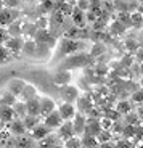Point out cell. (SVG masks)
Here are the masks:
<instances>
[{
  "label": "cell",
  "mask_w": 143,
  "mask_h": 148,
  "mask_svg": "<svg viewBox=\"0 0 143 148\" xmlns=\"http://www.w3.org/2000/svg\"><path fill=\"white\" fill-rule=\"evenodd\" d=\"M8 130H10V134H13V135H16V137L26 135V132H27L21 119H15V121H11L10 124H8Z\"/></svg>",
  "instance_id": "cell-12"
},
{
  "label": "cell",
  "mask_w": 143,
  "mask_h": 148,
  "mask_svg": "<svg viewBox=\"0 0 143 148\" xmlns=\"http://www.w3.org/2000/svg\"><path fill=\"white\" fill-rule=\"evenodd\" d=\"M77 48H79V44L77 42H74V40H63V44H61V48H60V52L63 53V55H68V53H73V52H76Z\"/></svg>",
  "instance_id": "cell-17"
},
{
  "label": "cell",
  "mask_w": 143,
  "mask_h": 148,
  "mask_svg": "<svg viewBox=\"0 0 143 148\" xmlns=\"http://www.w3.org/2000/svg\"><path fill=\"white\" fill-rule=\"evenodd\" d=\"M138 148H143V143H140V147Z\"/></svg>",
  "instance_id": "cell-41"
},
{
  "label": "cell",
  "mask_w": 143,
  "mask_h": 148,
  "mask_svg": "<svg viewBox=\"0 0 143 148\" xmlns=\"http://www.w3.org/2000/svg\"><path fill=\"white\" fill-rule=\"evenodd\" d=\"M77 105H79V113L81 114H85V113H90V111L93 110V103L90 101V98L88 97H79L76 101Z\"/></svg>",
  "instance_id": "cell-14"
},
{
  "label": "cell",
  "mask_w": 143,
  "mask_h": 148,
  "mask_svg": "<svg viewBox=\"0 0 143 148\" xmlns=\"http://www.w3.org/2000/svg\"><path fill=\"white\" fill-rule=\"evenodd\" d=\"M140 87L143 89V76H142V79H140Z\"/></svg>",
  "instance_id": "cell-39"
},
{
  "label": "cell",
  "mask_w": 143,
  "mask_h": 148,
  "mask_svg": "<svg viewBox=\"0 0 143 148\" xmlns=\"http://www.w3.org/2000/svg\"><path fill=\"white\" fill-rule=\"evenodd\" d=\"M56 110V103L51 97H40L39 98V118H45Z\"/></svg>",
  "instance_id": "cell-2"
},
{
  "label": "cell",
  "mask_w": 143,
  "mask_h": 148,
  "mask_svg": "<svg viewBox=\"0 0 143 148\" xmlns=\"http://www.w3.org/2000/svg\"><path fill=\"white\" fill-rule=\"evenodd\" d=\"M95 138H96L98 143H109V140L113 138V134H111L109 130H101Z\"/></svg>",
  "instance_id": "cell-25"
},
{
  "label": "cell",
  "mask_w": 143,
  "mask_h": 148,
  "mask_svg": "<svg viewBox=\"0 0 143 148\" xmlns=\"http://www.w3.org/2000/svg\"><path fill=\"white\" fill-rule=\"evenodd\" d=\"M116 148H132L129 140H118L116 142Z\"/></svg>",
  "instance_id": "cell-34"
},
{
  "label": "cell",
  "mask_w": 143,
  "mask_h": 148,
  "mask_svg": "<svg viewBox=\"0 0 143 148\" xmlns=\"http://www.w3.org/2000/svg\"><path fill=\"white\" fill-rule=\"evenodd\" d=\"M8 60H10V52L5 48V45H0V64L7 63Z\"/></svg>",
  "instance_id": "cell-29"
},
{
  "label": "cell",
  "mask_w": 143,
  "mask_h": 148,
  "mask_svg": "<svg viewBox=\"0 0 143 148\" xmlns=\"http://www.w3.org/2000/svg\"><path fill=\"white\" fill-rule=\"evenodd\" d=\"M140 73H142V76H143V61H142V66H140Z\"/></svg>",
  "instance_id": "cell-40"
},
{
  "label": "cell",
  "mask_w": 143,
  "mask_h": 148,
  "mask_svg": "<svg viewBox=\"0 0 143 148\" xmlns=\"http://www.w3.org/2000/svg\"><path fill=\"white\" fill-rule=\"evenodd\" d=\"M73 124V130H74V137H79V135H84L85 130V124H87V116L81 114V113H76V116L71 121Z\"/></svg>",
  "instance_id": "cell-4"
},
{
  "label": "cell",
  "mask_w": 143,
  "mask_h": 148,
  "mask_svg": "<svg viewBox=\"0 0 143 148\" xmlns=\"http://www.w3.org/2000/svg\"><path fill=\"white\" fill-rule=\"evenodd\" d=\"M98 124H100V127H101V130H111L114 121H111L106 116H103V118H98Z\"/></svg>",
  "instance_id": "cell-27"
},
{
  "label": "cell",
  "mask_w": 143,
  "mask_h": 148,
  "mask_svg": "<svg viewBox=\"0 0 143 148\" xmlns=\"http://www.w3.org/2000/svg\"><path fill=\"white\" fill-rule=\"evenodd\" d=\"M63 124V119L60 118V114H58V111H53V113H50L48 116H45L44 118V126H47L50 130H55V129H58L60 126Z\"/></svg>",
  "instance_id": "cell-8"
},
{
  "label": "cell",
  "mask_w": 143,
  "mask_h": 148,
  "mask_svg": "<svg viewBox=\"0 0 143 148\" xmlns=\"http://www.w3.org/2000/svg\"><path fill=\"white\" fill-rule=\"evenodd\" d=\"M11 108H13V111H15L16 119H18V118L23 119L26 116V103H24V101H18V100H16V103L13 105Z\"/></svg>",
  "instance_id": "cell-22"
},
{
  "label": "cell",
  "mask_w": 143,
  "mask_h": 148,
  "mask_svg": "<svg viewBox=\"0 0 143 148\" xmlns=\"http://www.w3.org/2000/svg\"><path fill=\"white\" fill-rule=\"evenodd\" d=\"M64 148H82L81 143V137H71L69 140H66Z\"/></svg>",
  "instance_id": "cell-28"
},
{
  "label": "cell",
  "mask_w": 143,
  "mask_h": 148,
  "mask_svg": "<svg viewBox=\"0 0 143 148\" xmlns=\"http://www.w3.org/2000/svg\"><path fill=\"white\" fill-rule=\"evenodd\" d=\"M21 121H23V124H24L26 130H31V129H34V127H36L37 124H39V122H42L39 116H29V114H26L24 118L21 119Z\"/></svg>",
  "instance_id": "cell-18"
},
{
  "label": "cell",
  "mask_w": 143,
  "mask_h": 148,
  "mask_svg": "<svg viewBox=\"0 0 143 148\" xmlns=\"http://www.w3.org/2000/svg\"><path fill=\"white\" fill-rule=\"evenodd\" d=\"M122 135L125 138H132V137H137V126H125L122 127Z\"/></svg>",
  "instance_id": "cell-26"
},
{
  "label": "cell",
  "mask_w": 143,
  "mask_h": 148,
  "mask_svg": "<svg viewBox=\"0 0 143 148\" xmlns=\"http://www.w3.org/2000/svg\"><path fill=\"white\" fill-rule=\"evenodd\" d=\"M130 101H133V103H143V89L135 90V92L132 93V98H130Z\"/></svg>",
  "instance_id": "cell-30"
},
{
  "label": "cell",
  "mask_w": 143,
  "mask_h": 148,
  "mask_svg": "<svg viewBox=\"0 0 143 148\" xmlns=\"http://www.w3.org/2000/svg\"><path fill=\"white\" fill-rule=\"evenodd\" d=\"M39 98H40V97H36V98H32V100L24 101L26 103V114L39 116Z\"/></svg>",
  "instance_id": "cell-16"
},
{
  "label": "cell",
  "mask_w": 143,
  "mask_h": 148,
  "mask_svg": "<svg viewBox=\"0 0 143 148\" xmlns=\"http://www.w3.org/2000/svg\"><path fill=\"white\" fill-rule=\"evenodd\" d=\"M16 103V97H13L10 92L5 90L3 93H0V105H5V106H13Z\"/></svg>",
  "instance_id": "cell-21"
},
{
  "label": "cell",
  "mask_w": 143,
  "mask_h": 148,
  "mask_svg": "<svg viewBox=\"0 0 143 148\" xmlns=\"http://www.w3.org/2000/svg\"><path fill=\"white\" fill-rule=\"evenodd\" d=\"M82 148H98V142L95 137H90V135H84V138H81Z\"/></svg>",
  "instance_id": "cell-24"
},
{
  "label": "cell",
  "mask_w": 143,
  "mask_h": 148,
  "mask_svg": "<svg viewBox=\"0 0 143 148\" xmlns=\"http://www.w3.org/2000/svg\"><path fill=\"white\" fill-rule=\"evenodd\" d=\"M16 148H36V143L31 137H26V135H21V137L16 138Z\"/></svg>",
  "instance_id": "cell-19"
},
{
  "label": "cell",
  "mask_w": 143,
  "mask_h": 148,
  "mask_svg": "<svg viewBox=\"0 0 143 148\" xmlns=\"http://www.w3.org/2000/svg\"><path fill=\"white\" fill-rule=\"evenodd\" d=\"M23 98V101H27V100H32V98H36V97H39V93H37V89L34 87L32 84H26L24 89H23L21 95H19Z\"/></svg>",
  "instance_id": "cell-15"
},
{
  "label": "cell",
  "mask_w": 143,
  "mask_h": 148,
  "mask_svg": "<svg viewBox=\"0 0 143 148\" xmlns=\"http://www.w3.org/2000/svg\"><path fill=\"white\" fill-rule=\"evenodd\" d=\"M15 111L11 106H5V105H0V122L2 124H10L11 121H15Z\"/></svg>",
  "instance_id": "cell-11"
},
{
  "label": "cell",
  "mask_w": 143,
  "mask_h": 148,
  "mask_svg": "<svg viewBox=\"0 0 143 148\" xmlns=\"http://www.w3.org/2000/svg\"><path fill=\"white\" fill-rule=\"evenodd\" d=\"M50 134H51V130L47 126H44V122H39L34 129H31V138L34 142H39L42 138H45L47 135H50Z\"/></svg>",
  "instance_id": "cell-6"
},
{
  "label": "cell",
  "mask_w": 143,
  "mask_h": 148,
  "mask_svg": "<svg viewBox=\"0 0 143 148\" xmlns=\"http://www.w3.org/2000/svg\"><path fill=\"white\" fill-rule=\"evenodd\" d=\"M137 116H138L140 121H143V105L140 106V110H138V113H137Z\"/></svg>",
  "instance_id": "cell-35"
},
{
  "label": "cell",
  "mask_w": 143,
  "mask_h": 148,
  "mask_svg": "<svg viewBox=\"0 0 143 148\" xmlns=\"http://www.w3.org/2000/svg\"><path fill=\"white\" fill-rule=\"evenodd\" d=\"M56 111H58L60 118L63 119V122L73 121V118L76 116V113H77L76 106H74L73 103H61L58 108H56Z\"/></svg>",
  "instance_id": "cell-3"
},
{
  "label": "cell",
  "mask_w": 143,
  "mask_h": 148,
  "mask_svg": "<svg viewBox=\"0 0 143 148\" xmlns=\"http://www.w3.org/2000/svg\"><path fill=\"white\" fill-rule=\"evenodd\" d=\"M98 148H114L111 143H98Z\"/></svg>",
  "instance_id": "cell-36"
},
{
  "label": "cell",
  "mask_w": 143,
  "mask_h": 148,
  "mask_svg": "<svg viewBox=\"0 0 143 148\" xmlns=\"http://www.w3.org/2000/svg\"><path fill=\"white\" fill-rule=\"evenodd\" d=\"M88 7H90V3H88L87 0H77V8L81 11H85Z\"/></svg>",
  "instance_id": "cell-33"
},
{
  "label": "cell",
  "mask_w": 143,
  "mask_h": 148,
  "mask_svg": "<svg viewBox=\"0 0 143 148\" xmlns=\"http://www.w3.org/2000/svg\"><path fill=\"white\" fill-rule=\"evenodd\" d=\"M71 16H73V21L76 26H81L82 23L85 21V15H84V11H81L79 8H74L73 11H71Z\"/></svg>",
  "instance_id": "cell-23"
},
{
  "label": "cell",
  "mask_w": 143,
  "mask_h": 148,
  "mask_svg": "<svg viewBox=\"0 0 143 148\" xmlns=\"http://www.w3.org/2000/svg\"><path fill=\"white\" fill-rule=\"evenodd\" d=\"M60 97H61L63 103H76L77 98L81 97V92L77 89L76 85L73 84H68V85H63L60 87Z\"/></svg>",
  "instance_id": "cell-1"
},
{
  "label": "cell",
  "mask_w": 143,
  "mask_h": 148,
  "mask_svg": "<svg viewBox=\"0 0 143 148\" xmlns=\"http://www.w3.org/2000/svg\"><path fill=\"white\" fill-rule=\"evenodd\" d=\"M26 84H27V82L23 81V79L13 77V79H10V82L7 84V92H10L13 97H16V98H18V97L21 95V92H23V89H24Z\"/></svg>",
  "instance_id": "cell-5"
},
{
  "label": "cell",
  "mask_w": 143,
  "mask_h": 148,
  "mask_svg": "<svg viewBox=\"0 0 143 148\" xmlns=\"http://www.w3.org/2000/svg\"><path fill=\"white\" fill-rule=\"evenodd\" d=\"M13 21H15L13 10H11V8L3 7L2 10H0V27H5V29H7V26H10Z\"/></svg>",
  "instance_id": "cell-10"
},
{
  "label": "cell",
  "mask_w": 143,
  "mask_h": 148,
  "mask_svg": "<svg viewBox=\"0 0 143 148\" xmlns=\"http://www.w3.org/2000/svg\"><path fill=\"white\" fill-rule=\"evenodd\" d=\"M138 116L137 114H132V113H129L127 114V124L129 126H137V124H138Z\"/></svg>",
  "instance_id": "cell-31"
},
{
  "label": "cell",
  "mask_w": 143,
  "mask_h": 148,
  "mask_svg": "<svg viewBox=\"0 0 143 148\" xmlns=\"http://www.w3.org/2000/svg\"><path fill=\"white\" fill-rule=\"evenodd\" d=\"M114 110L119 113V116L121 114H129L130 111H132V101H127V100H122L118 103V106L114 108Z\"/></svg>",
  "instance_id": "cell-20"
},
{
  "label": "cell",
  "mask_w": 143,
  "mask_h": 148,
  "mask_svg": "<svg viewBox=\"0 0 143 148\" xmlns=\"http://www.w3.org/2000/svg\"><path fill=\"white\" fill-rule=\"evenodd\" d=\"M8 37H10L8 36V31L5 27H0V45H3L8 40Z\"/></svg>",
  "instance_id": "cell-32"
},
{
  "label": "cell",
  "mask_w": 143,
  "mask_h": 148,
  "mask_svg": "<svg viewBox=\"0 0 143 148\" xmlns=\"http://www.w3.org/2000/svg\"><path fill=\"white\" fill-rule=\"evenodd\" d=\"M53 82H55L56 85H60V87H63V85H68L71 82V73L68 69H60L56 71L55 74H53Z\"/></svg>",
  "instance_id": "cell-9"
},
{
  "label": "cell",
  "mask_w": 143,
  "mask_h": 148,
  "mask_svg": "<svg viewBox=\"0 0 143 148\" xmlns=\"http://www.w3.org/2000/svg\"><path fill=\"white\" fill-rule=\"evenodd\" d=\"M50 148H64V147H61V145H51Z\"/></svg>",
  "instance_id": "cell-37"
},
{
  "label": "cell",
  "mask_w": 143,
  "mask_h": 148,
  "mask_svg": "<svg viewBox=\"0 0 143 148\" xmlns=\"http://www.w3.org/2000/svg\"><path fill=\"white\" fill-rule=\"evenodd\" d=\"M3 7H5V5H3V0H0V10H2Z\"/></svg>",
  "instance_id": "cell-38"
},
{
  "label": "cell",
  "mask_w": 143,
  "mask_h": 148,
  "mask_svg": "<svg viewBox=\"0 0 143 148\" xmlns=\"http://www.w3.org/2000/svg\"><path fill=\"white\" fill-rule=\"evenodd\" d=\"M5 48H7L8 52L11 53H19L23 50V45H24V40H23L21 37H8V40L5 42Z\"/></svg>",
  "instance_id": "cell-7"
},
{
  "label": "cell",
  "mask_w": 143,
  "mask_h": 148,
  "mask_svg": "<svg viewBox=\"0 0 143 148\" xmlns=\"http://www.w3.org/2000/svg\"><path fill=\"white\" fill-rule=\"evenodd\" d=\"M58 137L63 138L64 142L69 140L71 137H74V130H73V124H71V121L63 122L61 126L58 127Z\"/></svg>",
  "instance_id": "cell-13"
}]
</instances>
